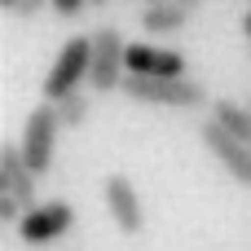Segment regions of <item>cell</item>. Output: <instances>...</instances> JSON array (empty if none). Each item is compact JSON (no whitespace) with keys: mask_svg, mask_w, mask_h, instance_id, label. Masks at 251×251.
Returning <instances> with one entry per match:
<instances>
[{"mask_svg":"<svg viewBox=\"0 0 251 251\" xmlns=\"http://www.w3.org/2000/svg\"><path fill=\"white\" fill-rule=\"evenodd\" d=\"M119 93L141 106H172V110H207L212 106L207 84L190 79V75H132L128 71Z\"/></svg>","mask_w":251,"mask_h":251,"instance_id":"cell-1","label":"cell"},{"mask_svg":"<svg viewBox=\"0 0 251 251\" xmlns=\"http://www.w3.org/2000/svg\"><path fill=\"white\" fill-rule=\"evenodd\" d=\"M128 75V40L115 22H101L93 31V71H88V88L93 93H115Z\"/></svg>","mask_w":251,"mask_h":251,"instance_id":"cell-2","label":"cell"},{"mask_svg":"<svg viewBox=\"0 0 251 251\" xmlns=\"http://www.w3.org/2000/svg\"><path fill=\"white\" fill-rule=\"evenodd\" d=\"M88 71H93V35H71L62 44V53L53 57V66H49L44 101H62L66 93L84 88L88 84Z\"/></svg>","mask_w":251,"mask_h":251,"instance_id":"cell-3","label":"cell"},{"mask_svg":"<svg viewBox=\"0 0 251 251\" xmlns=\"http://www.w3.org/2000/svg\"><path fill=\"white\" fill-rule=\"evenodd\" d=\"M57 132H62L57 106H53V101H40V106L26 115V128H22V154H26V163L35 168V176H49V172H53Z\"/></svg>","mask_w":251,"mask_h":251,"instance_id":"cell-4","label":"cell"},{"mask_svg":"<svg viewBox=\"0 0 251 251\" xmlns=\"http://www.w3.org/2000/svg\"><path fill=\"white\" fill-rule=\"evenodd\" d=\"M71 225H75V207L66 199H49V203H31L26 207V216L18 221V238L26 247H49L62 234H71Z\"/></svg>","mask_w":251,"mask_h":251,"instance_id":"cell-5","label":"cell"},{"mask_svg":"<svg viewBox=\"0 0 251 251\" xmlns=\"http://www.w3.org/2000/svg\"><path fill=\"white\" fill-rule=\"evenodd\" d=\"M199 141L212 150V159L238 181V185H251V141H243V137H234L225 124H216L212 115L199 124Z\"/></svg>","mask_w":251,"mask_h":251,"instance_id":"cell-6","label":"cell"},{"mask_svg":"<svg viewBox=\"0 0 251 251\" xmlns=\"http://www.w3.org/2000/svg\"><path fill=\"white\" fill-rule=\"evenodd\" d=\"M101 199H106V212H110L115 229H119L124 238H141V229H146V207H141L137 185H132L124 172H110V176H106Z\"/></svg>","mask_w":251,"mask_h":251,"instance_id":"cell-7","label":"cell"},{"mask_svg":"<svg viewBox=\"0 0 251 251\" xmlns=\"http://www.w3.org/2000/svg\"><path fill=\"white\" fill-rule=\"evenodd\" d=\"M35 168L26 163V154H22V141H9V146H0V190H9V194H18L26 207L31 203H40L35 199Z\"/></svg>","mask_w":251,"mask_h":251,"instance_id":"cell-8","label":"cell"},{"mask_svg":"<svg viewBox=\"0 0 251 251\" xmlns=\"http://www.w3.org/2000/svg\"><path fill=\"white\" fill-rule=\"evenodd\" d=\"M128 71L132 75H190L185 53L176 49H159V44H128Z\"/></svg>","mask_w":251,"mask_h":251,"instance_id":"cell-9","label":"cell"},{"mask_svg":"<svg viewBox=\"0 0 251 251\" xmlns=\"http://www.w3.org/2000/svg\"><path fill=\"white\" fill-rule=\"evenodd\" d=\"M190 13H194V9H185V4H176V0H154V4H141V9H137L146 35H176V31L190 22Z\"/></svg>","mask_w":251,"mask_h":251,"instance_id":"cell-10","label":"cell"},{"mask_svg":"<svg viewBox=\"0 0 251 251\" xmlns=\"http://www.w3.org/2000/svg\"><path fill=\"white\" fill-rule=\"evenodd\" d=\"M207 115H212L216 124H225V128H229L234 137L251 141V106H238V101H229V97H212Z\"/></svg>","mask_w":251,"mask_h":251,"instance_id":"cell-11","label":"cell"},{"mask_svg":"<svg viewBox=\"0 0 251 251\" xmlns=\"http://www.w3.org/2000/svg\"><path fill=\"white\" fill-rule=\"evenodd\" d=\"M53 106H57L62 128H71V132H75V128H84V124H88V93H84V88L66 93V97H62V101H53Z\"/></svg>","mask_w":251,"mask_h":251,"instance_id":"cell-12","label":"cell"},{"mask_svg":"<svg viewBox=\"0 0 251 251\" xmlns=\"http://www.w3.org/2000/svg\"><path fill=\"white\" fill-rule=\"evenodd\" d=\"M26 216V203L18 199V194H9V190H0V225H9V229H18V221Z\"/></svg>","mask_w":251,"mask_h":251,"instance_id":"cell-13","label":"cell"},{"mask_svg":"<svg viewBox=\"0 0 251 251\" xmlns=\"http://www.w3.org/2000/svg\"><path fill=\"white\" fill-rule=\"evenodd\" d=\"M84 4L88 0H53V13L57 18H75V13H84Z\"/></svg>","mask_w":251,"mask_h":251,"instance_id":"cell-14","label":"cell"},{"mask_svg":"<svg viewBox=\"0 0 251 251\" xmlns=\"http://www.w3.org/2000/svg\"><path fill=\"white\" fill-rule=\"evenodd\" d=\"M44 4H53V0H18V9H13V18H35Z\"/></svg>","mask_w":251,"mask_h":251,"instance_id":"cell-15","label":"cell"},{"mask_svg":"<svg viewBox=\"0 0 251 251\" xmlns=\"http://www.w3.org/2000/svg\"><path fill=\"white\" fill-rule=\"evenodd\" d=\"M243 35L251 40V9H247V18H243Z\"/></svg>","mask_w":251,"mask_h":251,"instance_id":"cell-16","label":"cell"},{"mask_svg":"<svg viewBox=\"0 0 251 251\" xmlns=\"http://www.w3.org/2000/svg\"><path fill=\"white\" fill-rule=\"evenodd\" d=\"M176 4H185V9H203V0H176Z\"/></svg>","mask_w":251,"mask_h":251,"instance_id":"cell-17","label":"cell"},{"mask_svg":"<svg viewBox=\"0 0 251 251\" xmlns=\"http://www.w3.org/2000/svg\"><path fill=\"white\" fill-rule=\"evenodd\" d=\"M0 4H4V9H9V13H13V9H18V0H0Z\"/></svg>","mask_w":251,"mask_h":251,"instance_id":"cell-18","label":"cell"},{"mask_svg":"<svg viewBox=\"0 0 251 251\" xmlns=\"http://www.w3.org/2000/svg\"><path fill=\"white\" fill-rule=\"evenodd\" d=\"M88 4H106V0H88Z\"/></svg>","mask_w":251,"mask_h":251,"instance_id":"cell-19","label":"cell"},{"mask_svg":"<svg viewBox=\"0 0 251 251\" xmlns=\"http://www.w3.org/2000/svg\"><path fill=\"white\" fill-rule=\"evenodd\" d=\"M247 106H251V101H247Z\"/></svg>","mask_w":251,"mask_h":251,"instance_id":"cell-20","label":"cell"}]
</instances>
